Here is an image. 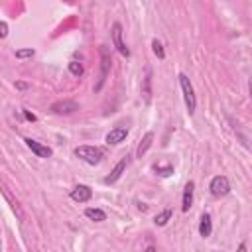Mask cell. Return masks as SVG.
Returning a JSON list of instances; mask_svg holds the SVG:
<instances>
[{"instance_id":"d4e9b609","label":"cell","mask_w":252,"mask_h":252,"mask_svg":"<svg viewBox=\"0 0 252 252\" xmlns=\"http://www.w3.org/2000/svg\"><path fill=\"white\" fill-rule=\"evenodd\" d=\"M146 252H158V250H156V246H152V244H150V246L146 248Z\"/></svg>"},{"instance_id":"4fadbf2b","label":"cell","mask_w":252,"mask_h":252,"mask_svg":"<svg viewBox=\"0 0 252 252\" xmlns=\"http://www.w3.org/2000/svg\"><path fill=\"white\" fill-rule=\"evenodd\" d=\"M152 142H154V132H146L144 134V138H142V142L138 144V150H136V156L138 158H142L148 150H150V146H152Z\"/></svg>"},{"instance_id":"52a82bcc","label":"cell","mask_w":252,"mask_h":252,"mask_svg":"<svg viewBox=\"0 0 252 252\" xmlns=\"http://www.w3.org/2000/svg\"><path fill=\"white\" fill-rule=\"evenodd\" d=\"M69 197H71L73 201H77V203H87V201H91V197H93V189H91L89 185H77V187L71 189Z\"/></svg>"},{"instance_id":"9c48e42d","label":"cell","mask_w":252,"mask_h":252,"mask_svg":"<svg viewBox=\"0 0 252 252\" xmlns=\"http://www.w3.org/2000/svg\"><path fill=\"white\" fill-rule=\"evenodd\" d=\"M126 136H128V130L124 128V126H116V128H112L108 134H106V144L108 146H118L120 142H124L126 140Z\"/></svg>"},{"instance_id":"e0dca14e","label":"cell","mask_w":252,"mask_h":252,"mask_svg":"<svg viewBox=\"0 0 252 252\" xmlns=\"http://www.w3.org/2000/svg\"><path fill=\"white\" fill-rule=\"evenodd\" d=\"M69 71H71V75H75V77H81L83 75V63L81 61H77V59H71L69 61Z\"/></svg>"},{"instance_id":"7a4b0ae2","label":"cell","mask_w":252,"mask_h":252,"mask_svg":"<svg viewBox=\"0 0 252 252\" xmlns=\"http://www.w3.org/2000/svg\"><path fill=\"white\" fill-rule=\"evenodd\" d=\"M75 156L89 165H96L102 159V150L96 146H79V148H75Z\"/></svg>"},{"instance_id":"ba28073f","label":"cell","mask_w":252,"mask_h":252,"mask_svg":"<svg viewBox=\"0 0 252 252\" xmlns=\"http://www.w3.org/2000/svg\"><path fill=\"white\" fill-rule=\"evenodd\" d=\"M24 142H26V146H28V148L37 156V158H51V156H53V150H51V148H47V146H43V144H39L37 140L26 138Z\"/></svg>"},{"instance_id":"603a6c76","label":"cell","mask_w":252,"mask_h":252,"mask_svg":"<svg viewBox=\"0 0 252 252\" xmlns=\"http://www.w3.org/2000/svg\"><path fill=\"white\" fill-rule=\"evenodd\" d=\"M16 89H28V83H24V81H20V83H16Z\"/></svg>"},{"instance_id":"6da1fadb","label":"cell","mask_w":252,"mask_h":252,"mask_svg":"<svg viewBox=\"0 0 252 252\" xmlns=\"http://www.w3.org/2000/svg\"><path fill=\"white\" fill-rule=\"evenodd\" d=\"M177 79H179V87H181V93H183L185 108H187V112H189V114H193V112H195V108H197L195 89H193V85H191V81H189V77H187L185 73H179V75H177Z\"/></svg>"},{"instance_id":"ffe728a7","label":"cell","mask_w":252,"mask_h":252,"mask_svg":"<svg viewBox=\"0 0 252 252\" xmlns=\"http://www.w3.org/2000/svg\"><path fill=\"white\" fill-rule=\"evenodd\" d=\"M152 73H150V69L146 71V77H144V98H146V102H150V94H152V91H150V85H152V77H150Z\"/></svg>"},{"instance_id":"9a60e30c","label":"cell","mask_w":252,"mask_h":252,"mask_svg":"<svg viewBox=\"0 0 252 252\" xmlns=\"http://www.w3.org/2000/svg\"><path fill=\"white\" fill-rule=\"evenodd\" d=\"M169 219H171V209H169V207H165V209H163L161 213H158V215H156L154 222H156L158 226H165Z\"/></svg>"},{"instance_id":"5bb4252c","label":"cell","mask_w":252,"mask_h":252,"mask_svg":"<svg viewBox=\"0 0 252 252\" xmlns=\"http://www.w3.org/2000/svg\"><path fill=\"white\" fill-rule=\"evenodd\" d=\"M85 217L91 219V220H94V222L106 220V213H104L102 209H96V207H87V209H85Z\"/></svg>"},{"instance_id":"8fae6325","label":"cell","mask_w":252,"mask_h":252,"mask_svg":"<svg viewBox=\"0 0 252 252\" xmlns=\"http://www.w3.org/2000/svg\"><path fill=\"white\" fill-rule=\"evenodd\" d=\"M193 191H195V183L189 181L185 187H183V197H181V211L183 213H189L191 205H193Z\"/></svg>"},{"instance_id":"8992f818","label":"cell","mask_w":252,"mask_h":252,"mask_svg":"<svg viewBox=\"0 0 252 252\" xmlns=\"http://www.w3.org/2000/svg\"><path fill=\"white\" fill-rule=\"evenodd\" d=\"M77 110H79V104H77L75 100H69V98L57 100V102L51 104V112H53V114H73V112H77Z\"/></svg>"},{"instance_id":"7402d4cb","label":"cell","mask_w":252,"mask_h":252,"mask_svg":"<svg viewBox=\"0 0 252 252\" xmlns=\"http://www.w3.org/2000/svg\"><path fill=\"white\" fill-rule=\"evenodd\" d=\"M22 114H24V118L26 120H30V122H35L37 118H35V114L33 112H30V110H22Z\"/></svg>"},{"instance_id":"484cf974","label":"cell","mask_w":252,"mask_h":252,"mask_svg":"<svg viewBox=\"0 0 252 252\" xmlns=\"http://www.w3.org/2000/svg\"><path fill=\"white\" fill-rule=\"evenodd\" d=\"M248 91H250V98H252V79L248 81Z\"/></svg>"},{"instance_id":"3957f363","label":"cell","mask_w":252,"mask_h":252,"mask_svg":"<svg viewBox=\"0 0 252 252\" xmlns=\"http://www.w3.org/2000/svg\"><path fill=\"white\" fill-rule=\"evenodd\" d=\"M110 65H112V59H110V55H108V49L102 47V49H100V75H98V83L94 85V93H98V91L102 89V85H104V81H106V77H108Z\"/></svg>"},{"instance_id":"7c38bea8","label":"cell","mask_w":252,"mask_h":252,"mask_svg":"<svg viewBox=\"0 0 252 252\" xmlns=\"http://www.w3.org/2000/svg\"><path fill=\"white\" fill-rule=\"evenodd\" d=\"M213 232V220H211V215L209 213H203L201 215V220H199V234L203 238H209Z\"/></svg>"},{"instance_id":"30bf717a","label":"cell","mask_w":252,"mask_h":252,"mask_svg":"<svg viewBox=\"0 0 252 252\" xmlns=\"http://www.w3.org/2000/svg\"><path fill=\"white\" fill-rule=\"evenodd\" d=\"M126 165H128V159H126V158H122V159H120V161L114 165V169L110 171V175H106V177H104V183H106V185H110V183H116V181L122 177V173H124Z\"/></svg>"},{"instance_id":"5b68a950","label":"cell","mask_w":252,"mask_h":252,"mask_svg":"<svg viewBox=\"0 0 252 252\" xmlns=\"http://www.w3.org/2000/svg\"><path fill=\"white\" fill-rule=\"evenodd\" d=\"M112 43H114V47L118 49V53L120 55H124V57H130V49H128V45L122 41V26L116 22V24H112Z\"/></svg>"},{"instance_id":"ac0fdd59","label":"cell","mask_w":252,"mask_h":252,"mask_svg":"<svg viewBox=\"0 0 252 252\" xmlns=\"http://www.w3.org/2000/svg\"><path fill=\"white\" fill-rule=\"evenodd\" d=\"M154 171L158 175H161V177H169L173 173V165L171 163H167V165H154Z\"/></svg>"},{"instance_id":"2e32d148","label":"cell","mask_w":252,"mask_h":252,"mask_svg":"<svg viewBox=\"0 0 252 252\" xmlns=\"http://www.w3.org/2000/svg\"><path fill=\"white\" fill-rule=\"evenodd\" d=\"M152 51L156 53L158 59H165V49H163V45H161L159 39H152Z\"/></svg>"},{"instance_id":"44dd1931","label":"cell","mask_w":252,"mask_h":252,"mask_svg":"<svg viewBox=\"0 0 252 252\" xmlns=\"http://www.w3.org/2000/svg\"><path fill=\"white\" fill-rule=\"evenodd\" d=\"M6 35H8V24L6 22H0V37L4 39Z\"/></svg>"},{"instance_id":"277c9868","label":"cell","mask_w":252,"mask_h":252,"mask_svg":"<svg viewBox=\"0 0 252 252\" xmlns=\"http://www.w3.org/2000/svg\"><path fill=\"white\" fill-rule=\"evenodd\" d=\"M209 189H211V195H215V197H224V195H228V191H230V183H228V179H226L224 175H215V177L211 179Z\"/></svg>"},{"instance_id":"cb8c5ba5","label":"cell","mask_w":252,"mask_h":252,"mask_svg":"<svg viewBox=\"0 0 252 252\" xmlns=\"http://www.w3.org/2000/svg\"><path fill=\"white\" fill-rule=\"evenodd\" d=\"M236 252H246V244H244V242H242V244H240V246H238V248H236Z\"/></svg>"},{"instance_id":"d6986e66","label":"cell","mask_w":252,"mask_h":252,"mask_svg":"<svg viewBox=\"0 0 252 252\" xmlns=\"http://www.w3.org/2000/svg\"><path fill=\"white\" fill-rule=\"evenodd\" d=\"M16 59H30V57H33L35 55V49H32V47H24V49H16Z\"/></svg>"}]
</instances>
